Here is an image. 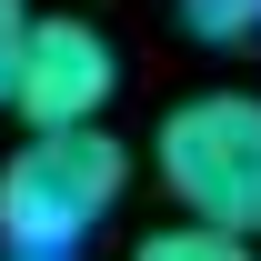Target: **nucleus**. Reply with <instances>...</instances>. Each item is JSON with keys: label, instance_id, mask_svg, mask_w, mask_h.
<instances>
[{"label": "nucleus", "instance_id": "obj_1", "mask_svg": "<svg viewBox=\"0 0 261 261\" xmlns=\"http://www.w3.org/2000/svg\"><path fill=\"white\" fill-rule=\"evenodd\" d=\"M130 191V151L111 130H31L0 161V261H70Z\"/></svg>", "mask_w": 261, "mask_h": 261}, {"label": "nucleus", "instance_id": "obj_2", "mask_svg": "<svg viewBox=\"0 0 261 261\" xmlns=\"http://www.w3.org/2000/svg\"><path fill=\"white\" fill-rule=\"evenodd\" d=\"M151 161H161L181 221L261 241V91H191V100H171Z\"/></svg>", "mask_w": 261, "mask_h": 261}, {"label": "nucleus", "instance_id": "obj_3", "mask_svg": "<svg viewBox=\"0 0 261 261\" xmlns=\"http://www.w3.org/2000/svg\"><path fill=\"white\" fill-rule=\"evenodd\" d=\"M111 91H121L111 31H91V20H31L20 70H10V111L31 130H91L111 111Z\"/></svg>", "mask_w": 261, "mask_h": 261}, {"label": "nucleus", "instance_id": "obj_4", "mask_svg": "<svg viewBox=\"0 0 261 261\" xmlns=\"http://www.w3.org/2000/svg\"><path fill=\"white\" fill-rule=\"evenodd\" d=\"M130 261H261V241H241V231H211V221H161Z\"/></svg>", "mask_w": 261, "mask_h": 261}, {"label": "nucleus", "instance_id": "obj_5", "mask_svg": "<svg viewBox=\"0 0 261 261\" xmlns=\"http://www.w3.org/2000/svg\"><path fill=\"white\" fill-rule=\"evenodd\" d=\"M171 10L201 50H251L261 40V0H171Z\"/></svg>", "mask_w": 261, "mask_h": 261}, {"label": "nucleus", "instance_id": "obj_6", "mask_svg": "<svg viewBox=\"0 0 261 261\" xmlns=\"http://www.w3.org/2000/svg\"><path fill=\"white\" fill-rule=\"evenodd\" d=\"M20 40H31V0H0V100H10V70H20Z\"/></svg>", "mask_w": 261, "mask_h": 261}]
</instances>
